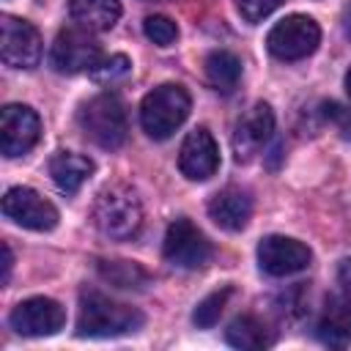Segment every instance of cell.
I'll use <instances>...</instances> for the list:
<instances>
[{
  "instance_id": "6da1fadb",
  "label": "cell",
  "mask_w": 351,
  "mask_h": 351,
  "mask_svg": "<svg viewBox=\"0 0 351 351\" xmlns=\"http://www.w3.org/2000/svg\"><path fill=\"white\" fill-rule=\"evenodd\" d=\"M143 313L137 307L121 304L99 291L80 293V313H77V335L80 337H121L132 335L143 326Z\"/></svg>"
},
{
  "instance_id": "7a4b0ae2",
  "label": "cell",
  "mask_w": 351,
  "mask_h": 351,
  "mask_svg": "<svg viewBox=\"0 0 351 351\" xmlns=\"http://www.w3.org/2000/svg\"><path fill=\"white\" fill-rule=\"evenodd\" d=\"M93 225L107 239H132L143 225V203L129 184H107L93 200Z\"/></svg>"
},
{
  "instance_id": "3957f363",
  "label": "cell",
  "mask_w": 351,
  "mask_h": 351,
  "mask_svg": "<svg viewBox=\"0 0 351 351\" xmlns=\"http://www.w3.org/2000/svg\"><path fill=\"white\" fill-rule=\"evenodd\" d=\"M189 110H192V99L186 88L176 82H162L143 96L140 126L151 140H167L189 118Z\"/></svg>"
},
{
  "instance_id": "277c9868",
  "label": "cell",
  "mask_w": 351,
  "mask_h": 351,
  "mask_svg": "<svg viewBox=\"0 0 351 351\" xmlns=\"http://www.w3.org/2000/svg\"><path fill=\"white\" fill-rule=\"evenodd\" d=\"M77 123L82 134L104 151H115L126 140V110L121 99L110 90L96 93L88 101H82L77 112Z\"/></svg>"
},
{
  "instance_id": "5b68a950",
  "label": "cell",
  "mask_w": 351,
  "mask_h": 351,
  "mask_svg": "<svg viewBox=\"0 0 351 351\" xmlns=\"http://www.w3.org/2000/svg\"><path fill=\"white\" fill-rule=\"evenodd\" d=\"M321 44V27L307 14L282 16L266 36V47L277 60H302Z\"/></svg>"
},
{
  "instance_id": "8992f818",
  "label": "cell",
  "mask_w": 351,
  "mask_h": 351,
  "mask_svg": "<svg viewBox=\"0 0 351 351\" xmlns=\"http://www.w3.org/2000/svg\"><path fill=\"white\" fill-rule=\"evenodd\" d=\"M162 255L167 263L178 269H200L211 261V241L192 219L178 217L165 230Z\"/></svg>"
},
{
  "instance_id": "52a82bcc",
  "label": "cell",
  "mask_w": 351,
  "mask_h": 351,
  "mask_svg": "<svg viewBox=\"0 0 351 351\" xmlns=\"http://www.w3.org/2000/svg\"><path fill=\"white\" fill-rule=\"evenodd\" d=\"M101 58V47L93 38L90 30L74 25V27H63L49 49V63L58 74H80V71H90L93 63Z\"/></svg>"
},
{
  "instance_id": "ba28073f",
  "label": "cell",
  "mask_w": 351,
  "mask_h": 351,
  "mask_svg": "<svg viewBox=\"0 0 351 351\" xmlns=\"http://www.w3.org/2000/svg\"><path fill=\"white\" fill-rule=\"evenodd\" d=\"M0 58L11 69H36L41 60V36L38 30L19 16H0Z\"/></svg>"
},
{
  "instance_id": "9c48e42d",
  "label": "cell",
  "mask_w": 351,
  "mask_h": 351,
  "mask_svg": "<svg viewBox=\"0 0 351 351\" xmlns=\"http://www.w3.org/2000/svg\"><path fill=\"white\" fill-rule=\"evenodd\" d=\"M310 261H313L310 247L302 244L299 239H291V236L271 233V236L261 239V244H258V266L269 277L299 274L310 266Z\"/></svg>"
},
{
  "instance_id": "30bf717a",
  "label": "cell",
  "mask_w": 351,
  "mask_h": 351,
  "mask_svg": "<svg viewBox=\"0 0 351 351\" xmlns=\"http://www.w3.org/2000/svg\"><path fill=\"white\" fill-rule=\"evenodd\" d=\"M41 137V118L27 104H5L0 110V151L8 159L27 154Z\"/></svg>"
},
{
  "instance_id": "8fae6325",
  "label": "cell",
  "mask_w": 351,
  "mask_h": 351,
  "mask_svg": "<svg viewBox=\"0 0 351 351\" xmlns=\"http://www.w3.org/2000/svg\"><path fill=\"white\" fill-rule=\"evenodd\" d=\"M8 324L22 337H49L63 329L66 310L49 296H30L11 310Z\"/></svg>"
},
{
  "instance_id": "7c38bea8",
  "label": "cell",
  "mask_w": 351,
  "mask_h": 351,
  "mask_svg": "<svg viewBox=\"0 0 351 351\" xmlns=\"http://www.w3.org/2000/svg\"><path fill=\"white\" fill-rule=\"evenodd\" d=\"M3 214L11 222L38 233H47L58 225V208L30 186H11L3 195Z\"/></svg>"
},
{
  "instance_id": "4fadbf2b",
  "label": "cell",
  "mask_w": 351,
  "mask_h": 351,
  "mask_svg": "<svg viewBox=\"0 0 351 351\" xmlns=\"http://www.w3.org/2000/svg\"><path fill=\"white\" fill-rule=\"evenodd\" d=\"M274 134V110L266 101L250 104L233 126V154L239 162H250L266 148Z\"/></svg>"
},
{
  "instance_id": "5bb4252c",
  "label": "cell",
  "mask_w": 351,
  "mask_h": 351,
  "mask_svg": "<svg viewBox=\"0 0 351 351\" xmlns=\"http://www.w3.org/2000/svg\"><path fill=\"white\" fill-rule=\"evenodd\" d=\"M178 167L189 181H206L219 170V145L206 126H197L184 137Z\"/></svg>"
},
{
  "instance_id": "9a60e30c",
  "label": "cell",
  "mask_w": 351,
  "mask_h": 351,
  "mask_svg": "<svg viewBox=\"0 0 351 351\" xmlns=\"http://www.w3.org/2000/svg\"><path fill=\"white\" fill-rule=\"evenodd\" d=\"M208 217L222 228V230H244L250 217H252V197L241 186H225L208 200Z\"/></svg>"
},
{
  "instance_id": "2e32d148",
  "label": "cell",
  "mask_w": 351,
  "mask_h": 351,
  "mask_svg": "<svg viewBox=\"0 0 351 351\" xmlns=\"http://www.w3.org/2000/svg\"><path fill=\"white\" fill-rule=\"evenodd\" d=\"M315 335L332 348H346L351 343V293L326 299V307L315 324Z\"/></svg>"
},
{
  "instance_id": "e0dca14e",
  "label": "cell",
  "mask_w": 351,
  "mask_h": 351,
  "mask_svg": "<svg viewBox=\"0 0 351 351\" xmlns=\"http://www.w3.org/2000/svg\"><path fill=\"white\" fill-rule=\"evenodd\" d=\"M49 176L60 192L74 195L93 176V159L85 154H74V151H58L49 159Z\"/></svg>"
},
{
  "instance_id": "ac0fdd59",
  "label": "cell",
  "mask_w": 351,
  "mask_h": 351,
  "mask_svg": "<svg viewBox=\"0 0 351 351\" xmlns=\"http://www.w3.org/2000/svg\"><path fill=\"white\" fill-rule=\"evenodd\" d=\"M69 14L74 25L104 33L121 19V0H69Z\"/></svg>"
},
{
  "instance_id": "d6986e66",
  "label": "cell",
  "mask_w": 351,
  "mask_h": 351,
  "mask_svg": "<svg viewBox=\"0 0 351 351\" xmlns=\"http://www.w3.org/2000/svg\"><path fill=\"white\" fill-rule=\"evenodd\" d=\"M206 80L219 93H233L241 80V60L228 49H214L206 55Z\"/></svg>"
},
{
  "instance_id": "ffe728a7",
  "label": "cell",
  "mask_w": 351,
  "mask_h": 351,
  "mask_svg": "<svg viewBox=\"0 0 351 351\" xmlns=\"http://www.w3.org/2000/svg\"><path fill=\"white\" fill-rule=\"evenodd\" d=\"M225 340L236 348H263L271 343L269 329L255 318V315H239L228 324L225 329Z\"/></svg>"
},
{
  "instance_id": "44dd1931",
  "label": "cell",
  "mask_w": 351,
  "mask_h": 351,
  "mask_svg": "<svg viewBox=\"0 0 351 351\" xmlns=\"http://www.w3.org/2000/svg\"><path fill=\"white\" fill-rule=\"evenodd\" d=\"M99 274L110 282V285H115V288H126V291H132V288H145L148 285V271L140 266V263H134V261H101L99 263Z\"/></svg>"
},
{
  "instance_id": "7402d4cb",
  "label": "cell",
  "mask_w": 351,
  "mask_h": 351,
  "mask_svg": "<svg viewBox=\"0 0 351 351\" xmlns=\"http://www.w3.org/2000/svg\"><path fill=\"white\" fill-rule=\"evenodd\" d=\"M230 296H233V288H230V285H225V288L208 293L206 299L197 302V307H195V313H192V321H195L197 326H203V329L214 326V324L219 321V315H222V310H225V304H228Z\"/></svg>"
},
{
  "instance_id": "603a6c76",
  "label": "cell",
  "mask_w": 351,
  "mask_h": 351,
  "mask_svg": "<svg viewBox=\"0 0 351 351\" xmlns=\"http://www.w3.org/2000/svg\"><path fill=\"white\" fill-rule=\"evenodd\" d=\"M129 69H132V60H129L126 55L115 52V55H101V58L93 63V69H90L88 74H90V80H96V82H115V80L126 77Z\"/></svg>"
},
{
  "instance_id": "cb8c5ba5",
  "label": "cell",
  "mask_w": 351,
  "mask_h": 351,
  "mask_svg": "<svg viewBox=\"0 0 351 351\" xmlns=\"http://www.w3.org/2000/svg\"><path fill=\"white\" fill-rule=\"evenodd\" d=\"M143 33H145V38L154 41L156 47H170V44H176V38H178V25H176L170 16H165V14H151V16H145V22H143Z\"/></svg>"
},
{
  "instance_id": "d4e9b609",
  "label": "cell",
  "mask_w": 351,
  "mask_h": 351,
  "mask_svg": "<svg viewBox=\"0 0 351 351\" xmlns=\"http://www.w3.org/2000/svg\"><path fill=\"white\" fill-rule=\"evenodd\" d=\"M285 0H236V8L239 14L250 22V25H258L263 22L269 14H274Z\"/></svg>"
},
{
  "instance_id": "484cf974",
  "label": "cell",
  "mask_w": 351,
  "mask_h": 351,
  "mask_svg": "<svg viewBox=\"0 0 351 351\" xmlns=\"http://www.w3.org/2000/svg\"><path fill=\"white\" fill-rule=\"evenodd\" d=\"M337 282L343 285L346 293H351V258L340 261V266H337Z\"/></svg>"
},
{
  "instance_id": "4316f807",
  "label": "cell",
  "mask_w": 351,
  "mask_h": 351,
  "mask_svg": "<svg viewBox=\"0 0 351 351\" xmlns=\"http://www.w3.org/2000/svg\"><path fill=\"white\" fill-rule=\"evenodd\" d=\"M11 266H14V255H11V247L3 244V285L11 280Z\"/></svg>"
},
{
  "instance_id": "83f0119b",
  "label": "cell",
  "mask_w": 351,
  "mask_h": 351,
  "mask_svg": "<svg viewBox=\"0 0 351 351\" xmlns=\"http://www.w3.org/2000/svg\"><path fill=\"white\" fill-rule=\"evenodd\" d=\"M343 27H346V36L351 38V5H348L346 14H343Z\"/></svg>"
},
{
  "instance_id": "f1b7e54d",
  "label": "cell",
  "mask_w": 351,
  "mask_h": 351,
  "mask_svg": "<svg viewBox=\"0 0 351 351\" xmlns=\"http://www.w3.org/2000/svg\"><path fill=\"white\" fill-rule=\"evenodd\" d=\"M346 93H348V96H351V69H348V71H346Z\"/></svg>"
}]
</instances>
